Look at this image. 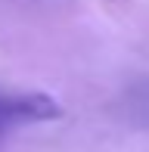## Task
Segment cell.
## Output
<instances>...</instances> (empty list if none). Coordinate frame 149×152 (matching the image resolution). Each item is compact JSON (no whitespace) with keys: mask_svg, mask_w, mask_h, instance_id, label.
Returning a JSON list of instances; mask_svg holds the SVG:
<instances>
[{"mask_svg":"<svg viewBox=\"0 0 149 152\" xmlns=\"http://www.w3.org/2000/svg\"><path fill=\"white\" fill-rule=\"evenodd\" d=\"M9 127V118H6V96H0V134Z\"/></svg>","mask_w":149,"mask_h":152,"instance_id":"obj_2","label":"cell"},{"mask_svg":"<svg viewBox=\"0 0 149 152\" xmlns=\"http://www.w3.org/2000/svg\"><path fill=\"white\" fill-rule=\"evenodd\" d=\"M59 115H62V106L47 93L6 96V118H9V124H16V121H53Z\"/></svg>","mask_w":149,"mask_h":152,"instance_id":"obj_1","label":"cell"}]
</instances>
